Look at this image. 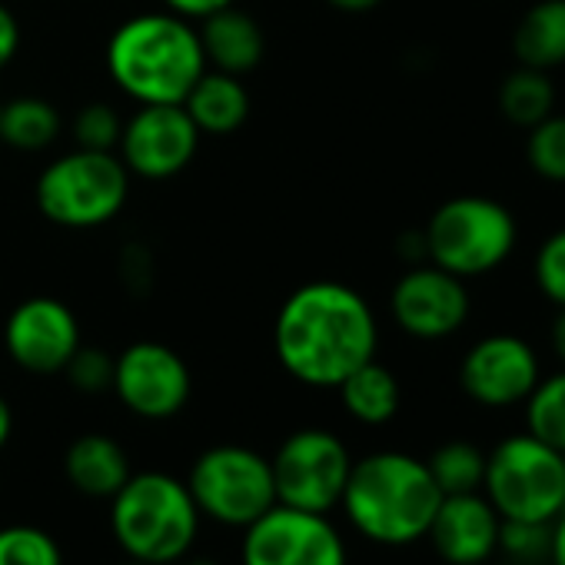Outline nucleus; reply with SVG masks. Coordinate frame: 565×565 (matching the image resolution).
<instances>
[{"instance_id": "obj_21", "label": "nucleus", "mask_w": 565, "mask_h": 565, "mask_svg": "<svg viewBox=\"0 0 565 565\" xmlns=\"http://www.w3.org/2000/svg\"><path fill=\"white\" fill-rule=\"evenodd\" d=\"M337 390H340L343 409L363 426H383L399 413V399H403L399 383L393 370H386L376 360L353 370Z\"/></svg>"}, {"instance_id": "obj_17", "label": "nucleus", "mask_w": 565, "mask_h": 565, "mask_svg": "<svg viewBox=\"0 0 565 565\" xmlns=\"http://www.w3.org/2000/svg\"><path fill=\"white\" fill-rule=\"evenodd\" d=\"M196 34H200L206 67L233 74V77L249 74L263 61V51H266L263 28L236 8H223V11L203 18Z\"/></svg>"}, {"instance_id": "obj_20", "label": "nucleus", "mask_w": 565, "mask_h": 565, "mask_svg": "<svg viewBox=\"0 0 565 565\" xmlns=\"http://www.w3.org/2000/svg\"><path fill=\"white\" fill-rule=\"evenodd\" d=\"M512 54L522 67L555 71L565 64V0H539L512 31Z\"/></svg>"}, {"instance_id": "obj_33", "label": "nucleus", "mask_w": 565, "mask_h": 565, "mask_svg": "<svg viewBox=\"0 0 565 565\" xmlns=\"http://www.w3.org/2000/svg\"><path fill=\"white\" fill-rule=\"evenodd\" d=\"M18 47H21V28H18V18H14L4 4H0V71H4V67L14 61Z\"/></svg>"}, {"instance_id": "obj_3", "label": "nucleus", "mask_w": 565, "mask_h": 565, "mask_svg": "<svg viewBox=\"0 0 565 565\" xmlns=\"http://www.w3.org/2000/svg\"><path fill=\"white\" fill-rule=\"evenodd\" d=\"M107 71L114 84L140 107L183 104L190 87L206 71V57L190 21L170 11H153L124 21L110 34Z\"/></svg>"}, {"instance_id": "obj_37", "label": "nucleus", "mask_w": 565, "mask_h": 565, "mask_svg": "<svg viewBox=\"0 0 565 565\" xmlns=\"http://www.w3.org/2000/svg\"><path fill=\"white\" fill-rule=\"evenodd\" d=\"M11 433H14V413H11V403L0 396V449L8 446Z\"/></svg>"}, {"instance_id": "obj_25", "label": "nucleus", "mask_w": 565, "mask_h": 565, "mask_svg": "<svg viewBox=\"0 0 565 565\" xmlns=\"http://www.w3.org/2000/svg\"><path fill=\"white\" fill-rule=\"evenodd\" d=\"M522 406L525 433L565 456V366L552 376H542Z\"/></svg>"}, {"instance_id": "obj_18", "label": "nucleus", "mask_w": 565, "mask_h": 565, "mask_svg": "<svg viewBox=\"0 0 565 565\" xmlns=\"http://www.w3.org/2000/svg\"><path fill=\"white\" fill-rule=\"evenodd\" d=\"M64 469H67L71 486L90 499H114L120 486L130 479V459L124 446L100 433H87L74 439L67 449Z\"/></svg>"}, {"instance_id": "obj_12", "label": "nucleus", "mask_w": 565, "mask_h": 565, "mask_svg": "<svg viewBox=\"0 0 565 565\" xmlns=\"http://www.w3.org/2000/svg\"><path fill=\"white\" fill-rule=\"evenodd\" d=\"M117 399L140 419H170L177 416L193 390L190 366L183 356L163 343L140 340L130 343L114 360V386Z\"/></svg>"}, {"instance_id": "obj_1", "label": "nucleus", "mask_w": 565, "mask_h": 565, "mask_svg": "<svg viewBox=\"0 0 565 565\" xmlns=\"http://www.w3.org/2000/svg\"><path fill=\"white\" fill-rule=\"evenodd\" d=\"M376 317L347 282L317 279L294 290L276 313V360L294 380L337 390L353 370L376 360Z\"/></svg>"}, {"instance_id": "obj_2", "label": "nucleus", "mask_w": 565, "mask_h": 565, "mask_svg": "<svg viewBox=\"0 0 565 565\" xmlns=\"http://www.w3.org/2000/svg\"><path fill=\"white\" fill-rule=\"evenodd\" d=\"M443 492L429 466L409 452H373L353 462L343 512L356 532L380 545H409L426 539Z\"/></svg>"}, {"instance_id": "obj_4", "label": "nucleus", "mask_w": 565, "mask_h": 565, "mask_svg": "<svg viewBox=\"0 0 565 565\" xmlns=\"http://www.w3.org/2000/svg\"><path fill=\"white\" fill-rule=\"evenodd\" d=\"M110 525L127 558L173 565L196 542L200 509L186 482L167 472H130L110 499Z\"/></svg>"}, {"instance_id": "obj_34", "label": "nucleus", "mask_w": 565, "mask_h": 565, "mask_svg": "<svg viewBox=\"0 0 565 565\" xmlns=\"http://www.w3.org/2000/svg\"><path fill=\"white\" fill-rule=\"evenodd\" d=\"M548 565H565V509L548 522Z\"/></svg>"}, {"instance_id": "obj_22", "label": "nucleus", "mask_w": 565, "mask_h": 565, "mask_svg": "<svg viewBox=\"0 0 565 565\" xmlns=\"http://www.w3.org/2000/svg\"><path fill=\"white\" fill-rule=\"evenodd\" d=\"M61 134V114L41 97H18L0 107V140L14 150H47Z\"/></svg>"}, {"instance_id": "obj_27", "label": "nucleus", "mask_w": 565, "mask_h": 565, "mask_svg": "<svg viewBox=\"0 0 565 565\" xmlns=\"http://www.w3.org/2000/svg\"><path fill=\"white\" fill-rule=\"evenodd\" d=\"M0 565H64L61 545L38 525L0 529Z\"/></svg>"}, {"instance_id": "obj_24", "label": "nucleus", "mask_w": 565, "mask_h": 565, "mask_svg": "<svg viewBox=\"0 0 565 565\" xmlns=\"http://www.w3.org/2000/svg\"><path fill=\"white\" fill-rule=\"evenodd\" d=\"M436 486L443 495H462V492H482L486 479V452L469 443V439H452L443 443L429 459H426Z\"/></svg>"}, {"instance_id": "obj_39", "label": "nucleus", "mask_w": 565, "mask_h": 565, "mask_svg": "<svg viewBox=\"0 0 565 565\" xmlns=\"http://www.w3.org/2000/svg\"><path fill=\"white\" fill-rule=\"evenodd\" d=\"M120 565H150V562H137V558H127V562H120Z\"/></svg>"}, {"instance_id": "obj_8", "label": "nucleus", "mask_w": 565, "mask_h": 565, "mask_svg": "<svg viewBox=\"0 0 565 565\" xmlns=\"http://www.w3.org/2000/svg\"><path fill=\"white\" fill-rule=\"evenodd\" d=\"M186 489L200 515H210L220 525H233V529H246L266 509L276 505L269 459L246 446L206 449L193 462Z\"/></svg>"}, {"instance_id": "obj_9", "label": "nucleus", "mask_w": 565, "mask_h": 565, "mask_svg": "<svg viewBox=\"0 0 565 565\" xmlns=\"http://www.w3.org/2000/svg\"><path fill=\"white\" fill-rule=\"evenodd\" d=\"M269 469L279 505L327 515L343 499L353 456L330 429H297L276 449Z\"/></svg>"}, {"instance_id": "obj_30", "label": "nucleus", "mask_w": 565, "mask_h": 565, "mask_svg": "<svg viewBox=\"0 0 565 565\" xmlns=\"http://www.w3.org/2000/svg\"><path fill=\"white\" fill-rule=\"evenodd\" d=\"M532 276H535L539 294L548 303L565 307V226L542 239V246L535 249Z\"/></svg>"}, {"instance_id": "obj_40", "label": "nucleus", "mask_w": 565, "mask_h": 565, "mask_svg": "<svg viewBox=\"0 0 565 565\" xmlns=\"http://www.w3.org/2000/svg\"><path fill=\"white\" fill-rule=\"evenodd\" d=\"M0 107H4V104H0Z\"/></svg>"}, {"instance_id": "obj_38", "label": "nucleus", "mask_w": 565, "mask_h": 565, "mask_svg": "<svg viewBox=\"0 0 565 565\" xmlns=\"http://www.w3.org/2000/svg\"><path fill=\"white\" fill-rule=\"evenodd\" d=\"M183 562V558H180ZM183 565H216V562H210V558H190V562H183Z\"/></svg>"}, {"instance_id": "obj_23", "label": "nucleus", "mask_w": 565, "mask_h": 565, "mask_svg": "<svg viewBox=\"0 0 565 565\" xmlns=\"http://www.w3.org/2000/svg\"><path fill=\"white\" fill-rule=\"evenodd\" d=\"M555 107V87L548 81V71H535V67H515L502 87H499V110L509 124L515 127H535L539 120H545Z\"/></svg>"}, {"instance_id": "obj_35", "label": "nucleus", "mask_w": 565, "mask_h": 565, "mask_svg": "<svg viewBox=\"0 0 565 565\" xmlns=\"http://www.w3.org/2000/svg\"><path fill=\"white\" fill-rule=\"evenodd\" d=\"M548 340H552V353L565 366V307H558V313L552 320V330H548Z\"/></svg>"}, {"instance_id": "obj_6", "label": "nucleus", "mask_w": 565, "mask_h": 565, "mask_svg": "<svg viewBox=\"0 0 565 565\" xmlns=\"http://www.w3.org/2000/svg\"><path fill=\"white\" fill-rule=\"evenodd\" d=\"M482 495L499 519L548 525L565 509V456L532 433L505 436L486 452Z\"/></svg>"}, {"instance_id": "obj_32", "label": "nucleus", "mask_w": 565, "mask_h": 565, "mask_svg": "<svg viewBox=\"0 0 565 565\" xmlns=\"http://www.w3.org/2000/svg\"><path fill=\"white\" fill-rule=\"evenodd\" d=\"M163 4H167L170 14H177L183 21H203V18H210V14H216L223 8H233L236 0H163Z\"/></svg>"}, {"instance_id": "obj_10", "label": "nucleus", "mask_w": 565, "mask_h": 565, "mask_svg": "<svg viewBox=\"0 0 565 565\" xmlns=\"http://www.w3.org/2000/svg\"><path fill=\"white\" fill-rule=\"evenodd\" d=\"M243 565H347V545L323 512L276 502L243 529Z\"/></svg>"}, {"instance_id": "obj_36", "label": "nucleus", "mask_w": 565, "mask_h": 565, "mask_svg": "<svg viewBox=\"0 0 565 565\" xmlns=\"http://www.w3.org/2000/svg\"><path fill=\"white\" fill-rule=\"evenodd\" d=\"M327 4L343 11V14H370L383 4V0H327Z\"/></svg>"}, {"instance_id": "obj_29", "label": "nucleus", "mask_w": 565, "mask_h": 565, "mask_svg": "<svg viewBox=\"0 0 565 565\" xmlns=\"http://www.w3.org/2000/svg\"><path fill=\"white\" fill-rule=\"evenodd\" d=\"M120 134H124V120L117 117V110L110 104H87L74 117V140L81 150L117 153Z\"/></svg>"}, {"instance_id": "obj_13", "label": "nucleus", "mask_w": 565, "mask_h": 565, "mask_svg": "<svg viewBox=\"0 0 565 565\" xmlns=\"http://www.w3.org/2000/svg\"><path fill=\"white\" fill-rule=\"evenodd\" d=\"M393 320L413 340H446L469 320L466 279L439 269L436 263H413L390 294Z\"/></svg>"}, {"instance_id": "obj_15", "label": "nucleus", "mask_w": 565, "mask_h": 565, "mask_svg": "<svg viewBox=\"0 0 565 565\" xmlns=\"http://www.w3.org/2000/svg\"><path fill=\"white\" fill-rule=\"evenodd\" d=\"M4 347L11 360L38 376L64 373L81 347V327L71 307L54 297H31L14 307L4 323Z\"/></svg>"}, {"instance_id": "obj_31", "label": "nucleus", "mask_w": 565, "mask_h": 565, "mask_svg": "<svg viewBox=\"0 0 565 565\" xmlns=\"http://www.w3.org/2000/svg\"><path fill=\"white\" fill-rule=\"evenodd\" d=\"M64 373L81 393H104L114 386V356L97 347L81 343L77 353L71 356V363L64 366Z\"/></svg>"}, {"instance_id": "obj_28", "label": "nucleus", "mask_w": 565, "mask_h": 565, "mask_svg": "<svg viewBox=\"0 0 565 565\" xmlns=\"http://www.w3.org/2000/svg\"><path fill=\"white\" fill-rule=\"evenodd\" d=\"M495 555H505L512 565H542V562H548V525L502 519Z\"/></svg>"}, {"instance_id": "obj_26", "label": "nucleus", "mask_w": 565, "mask_h": 565, "mask_svg": "<svg viewBox=\"0 0 565 565\" xmlns=\"http://www.w3.org/2000/svg\"><path fill=\"white\" fill-rule=\"evenodd\" d=\"M525 157L542 180L565 183V114H548L545 120L529 127Z\"/></svg>"}, {"instance_id": "obj_5", "label": "nucleus", "mask_w": 565, "mask_h": 565, "mask_svg": "<svg viewBox=\"0 0 565 565\" xmlns=\"http://www.w3.org/2000/svg\"><path fill=\"white\" fill-rule=\"evenodd\" d=\"M423 239L429 263L459 279H476L499 269L512 256L519 223L509 206L492 196H452L436 206Z\"/></svg>"}, {"instance_id": "obj_19", "label": "nucleus", "mask_w": 565, "mask_h": 565, "mask_svg": "<svg viewBox=\"0 0 565 565\" xmlns=\"http://www.w3.org/2000/svg\"><path fill=\"white\" fill-rule=\"evenodd\" d=\"M183 110L196 124L200 134L210 137H226L239 130L249 117V94L239 77L223 74V71H203L200 81L190 87Z\"/></svg>"}, {"instance_id": "obj_11", "label": "nucleus", "mask_w": 565, "mask_h": 565, "mask_svg": "<svg viewBox=\"0 0 565 565\" xmlns=\"http://www.w3.org/2000/svg\"><path fill=\"white\" fill-rule=\"evenodd\" d=\"M200 130L183 110V104H147L130 120H124V134L117 143V157L130 170V177L143 180H170L190 167L200 147Z\"/></svg>"}, {"instance_id": "obj_7", "label": "nucleus", "mask_w": 565, "mask_h": 565, "mask_svg": "<svg viewBox=\"0 0 565 565\" xmlns=\"http://www.w3.org/2000/svg\"><path fill=\"white\" fill-rule=\"evenodd\" d=\"M130 193V170L117 153L71 150L38 177L41 213L67 230H94L110 223Z\"/></svg>"}, {"instance_id": "obj_14", "label": "nucleus", "mask_w": 565, "mask_h": 565, "mask_svg": "<svg viewBox=\"0 0 565 565\" xmlns=\"http://www.w3.org/2000/svg\"><path fill=\"white\" fill-rule=\"evenodd\" d=\"M542 380L535 350L512 333H492L469 347L459 363L462 393L486 409L522 406Z\"/></svg>"}, {"instance_id": "obj_16", "label": "nucleus", "mask_w": 565, "mask_h": 565, "mask_svg": "<svg viewBox=\"0 0 565 565\" xmlns=\"http://www.w3.org/2000/svg\"><path fill=\"white\" fill-rule=\"evenodd\" d=\"M499 512L482 492L443 495L426 539L449 565H482L499 548Z\"/></svg>"}]
</instances>
